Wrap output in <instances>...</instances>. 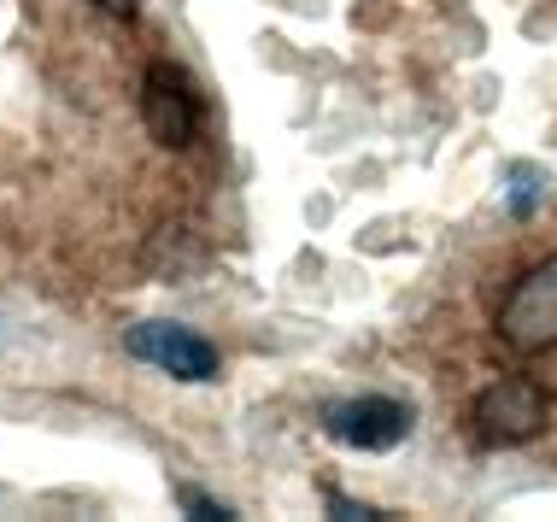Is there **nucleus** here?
I'll return each mask as SVG.
<instances>
[{
    "mask_svg": "<svg viewBox=\"0 0 557 522\" xmlns=\"http://www.w3.org/2000/svg\"><path fill=\"white\" fill-rule=\"evenodd\" d=\"M124 347H129V358H141V364H153L176 382H212L218 376V347L200 330H188V323L147 318L135 330H124Z\"/></svg>",
    "mask_w": 557,
    "mask_h": 522,
    "instance_id": "obj_3",
    "label": "nucleus"
},
{
    "mask_svg": "<svg viewBox=\"0 0 557 522\" xmlns=\"http://www.w3.org/2000/svg\"><path fill=\"white\" fill-rule=\"evenodd\" d=\"M176 505H183V511H194V517H206V522H230L235 511H230V505H218V499H206V494H194V487H183V494H176Z\"/></svg>",
    "mask_w": 557,
    "mask_h": 522,
    "instance_id": "obj_7",
    "label": "nucleus"
},
{
    "mask_svg": "<svg viewBox=\"0 0 557 522\" xmlns=\"http://www.w3.org/2000/svg\"><path fill=\"white\" fill-rule=\"evenodd\" d=\"M470 423H475V435L493 440V446H529V440L546 435V423H552V394L529 376H499L475 394Z\"/></svg>",
    "mask_w": 557,
    "mask_h": 522,
    "instance_id": "obj_2",
    "label": "nucleus"
},
{
    "mask_svg": "<svg viewBox=\"0 0 557 522\" xmlns=\"http://www.w3.org/2000/svg\"><path fill=\"white\" fill-rule=\"evenodd\" d=\"M505 188H510V212L529 217L540 206V194H546V171L540 165H505Z\"/></svg>",
    "mask_w": 557,
    "mask_h": 522,
    "instance_id": "obj_6",
    "label": "nucleus"
},
{
    "mask_svg": "<svg viewBox=\"0 0 557 522\" xmlns=\"http://www.w3.org/2000/svg\"><path fill=\"white\" fill-rule=\"evenodd\" d=\"M493 335H499L510 352H522V358L557 347V252L540 259V264H529V271L510 282L499 318H493Z\"/></svg>",
    "mask_w": 557,
    "mask_h": 522,
    "instance_id": "obj_1",
    "label": "nucleus"
},
{
    "mask_svg": "<svg viewBox=\"0 0 557 522\" xmlns=\"http://www.w3.org/2000/svg\"><path fill=\"white\" fill-rule=\"evenodd\" d=\"M141 124L159 147H188L194 129H200V95H194V83L176 65H164V59H153L147 77H141Z\"/></svg>",
    "mask_w": 557,
    "mask_h": 522,
    "instance_id": "obj_4",
    "label": "nucleus"
},
{
    "mask_svg": "<svg viewBox=\"0 0 557 522\" xmlns=\"http://www.w3.org/2000/svg\"><path fill=\"white\" fill-rule=\"evenodd\" d=\"M100 12H107V18H135V12H141V0H95Z\"/></svg>",
    "mask_w": 557,
    "mask_h": 522,
    "instance_id": "obj_9",
    "label": "nucleus"
},
{
    "mask_svg": "<svg viewBox=\"0 0 557 522\" xmlns=\"http://www.w3.org/2000/svg\"><path fill=\"white\" fill-rule=\"evenodd\" d=\"M323 428L341 446H352V452H394V446L411 435V406H399V399H387V394H358V399L329 406Z\"/></svg>",
    "mask_w": 557,
    "mask_h": 522,
    "instance_id": "obj_5",
    "label": "nucleus"
},
{
    "mask_svg": "<svg viewBox=\"0 0 557 522\" xmlns=\"http://www.w3.org/2000/svg\"><path fill=\"white\" fill-rule=\"evenodd\" d=\"M329 511H335L341 522H387L382 511H370V505H358V499H346V494H329Z\"/></svg>",
    "mask_w": 557,
    "mask_h": 522,
    "instance_id": "obj_8",
    "label": "nucleus"
}]
</instances>
